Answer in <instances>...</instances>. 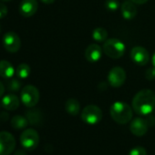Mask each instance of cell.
I'll return each mask as SVG.
<instances>
[{"mask_svg":"<svg viewBox=\"0 0 155 155\" xmlns=\"http://www.w3.org/2000/svg\"><path fill=\"white\" fill-rule=\"evenodd\" d=\"M132 109L141 116L150 114L155 109V93L148 89L140 91L132 100Z\"/></svg>","mask_w":155,"mask_h":155,"instance_id":"6da1fadb","label":"cell"},{"mask_svg":"<svg viewBox=\"0 0 155 155\" xmlns=\"http://www.w3.org/2000/svg\"><path fill=\"white\" fill-rule=\"evenodd\" d=\"M110 113L114 121L119 124H126L132 119V109L122 101L114 102L110 109Z\"/></svg>","mask_w":155,"mask_h":155,"instance_id":"7a4b0ae2","label":"cell"},{"mask_svg":"<svg viewBox=\"0 0 155 155\" xmlns=\"http://www.w3.org/2000/svg\"><path fill=\"white\" fill-rule=\"evenodd\" d=\"M103 52L110 58L117 59L123 56L126 48L122 41L118 38H110L104 42Z\"/></svg>","mask_w":155,"mask_h":155,"instance_id":"3957f363","label":"cell"},{"mask_svg":"<svg viewBox=\"0 0 155 155\" xmlns=\"http://www.w3.org/2000/svg\"><path fill=\"white\" fill-rule=\"evenodd\" d=\"M20 100L28 108L35 107L39 101V91L33 85H27L21 90Z\"/></svg>","mask_w":155,"mask_h":155,"instance_id":"277c9868","label":"cell"},{"mask_svg":"<svg viewBox=\"0 0 155 155\" xmlns=\"http://www.w3.org/2000/svg\"><path fill=\"white\" fill-rule=\"evenodd\" d=\"M22 147L27 150H34L39 143V135L34 129H26L19 138Z\"/></svg>","mask_w":155,"mask_h":155,"instance_id":"5b68a950","label":"cell"},{"mask_svg":"<svg viewBox=\"0 0 155 155\" xmlns=\"http://www.w3.org/2000/svg\"><path fill=\"white\" fill-rule=\"evenodd\" d=\"M102 116L101 110L96 105H88L81 111V120L89 125L98 124L101 120Z\"/></svg>","mask_w":155,"mask_h":155,"instance_id":"8992f818","label":"cell"},{"mask_svg":"<svg viewBox=\"0 0 155 155\" xmlns=\"http://www.w3.org/2000/svg\"><path fill=\"white\" fill-rule=\"evenodd\" d=\"M15 137L8 131H0V155H10L16 149Z\"/></svg>","mask_w":155,"mask_h":155,"instance_id":"52a82bcc","label":"cell"},{"mask_svg":"<svg viewBox=\"0 0 155 155\" xmlns=\"http://www.w3.org/2000/svg\"><path fill=\"white\" fill-rule=\"evenodd\" d=\"M3 46L9 53H17L21 47V40L19 36L14 31L7 32L3 37Z\"/></svg>","mask_w":155,"mask_h":155,"instance_id":"ba28073f","label":"cell"},{"mask_svg":"<svg viewBox=\"0 0 155 155\" xmlns=\"http://www.w3.org/2000/svg\"><path fill=\"white\" fill-rule=\"evenodd\" d=\"M108 81L113 88L121 87L126 81V71L121 67L112 68L108 75Z\"/></svg>","mask_w":155,"mask_h":155,"instance_id":"9c48e42d","label":"cell"},{"mask_svg":"<svg viewBox=\"0 0 155 155\" xmlns=\"http://www.w3.org/2000/svg\"><path fill=\"white\" fill-rule=\"evenodd\" d=\"M148 129L149 123L147 120H144L143 118H135L130 124V132L137 137H141L145 135L148 131Z\"/></svg>","mask_w":155,"mask_h":155,"instance_id":"30bf717a","label":"cell"},{"mask_svg":"<svg viewBox=\"0 0 155 155\" xmlns=\"http://www.w3.org/2000/svg\"><path fill=\"white\" fill-rule=\"evenodd\" d=\"M131 59L139 66H145L150 60V55L147 49L142 47H134L130 51Z\"/></svg>","mask_w":155,"mask_h":155,"instance_id":"8fae6325","label":"cell"},{"mask_svg":"<svg viewBox=\"0 0 155 155\" xmlns=\"http://www.w3.org/2000/svg\"><path fill=\"white\" fill-rule=\"evenodd\" d=\"M38 8L37 0H23L19 5V13L25 18H30L36 14Z\"/></svg>","mask_w":155,"mask_h":155,"instance_id":"7c38bea8","label":"cell"},{"mask_svg":"<svg viewBox=\"0 0 155 155\" xmlns=\"http://www.w3.org/2000/svg\"><path fill=\"white\" fill-rule=\"evenodd\" d=\"M103 53V48L97 44H91L85 51V57L90 62H97L99 61Z\"/></svg>","mask_w":155,"mask_h":155,"instance_id":"4fadbf2b","label":"cell"},{"mask_svg":"<svg viewBox=\"0 0 155 155\" xmlns=\"http://www.w3.org/2000/svg\"><path fill=\"white\" fill-rule=\"evenodd\" d=\"M1 104L2 107L7 110H16L19 107L20 101L15 94H8L2 98Z\"/></svg>","mask_w":155,"mask_h":155,"instance_id":"5bb4252c","label":"cell"},{"mask_svg":"<svg viewBox=\"0 0 155 155\" xmlns=\"http://www.w3.org/2000/svg\"><path fill=\"white\" fill-rule=\"evenodd\" d=\"M121 15L125 19H132L137 15V8L135 6V3H133L130 0L124 1L120 7Z\"/></svg>","mask_w":155,"mask_h":155,"instance_id":"9a60e30c","label":"cell"},{"mask_svg":"<svg viewBox=\"0 0 155 155\" xmlns=\"http://www.w3.org/2000/svg\"><path fill=\"white\" fill-rule=\"evenodd\" d=\"M15 74L13 65L8 60H0V77L3 79H10Z\"/></svg>","mask_w":155,"mask_h":155,"instance_id":"2e32d148","label":"cell"},{"mask_svg":"<svg viewBox=\"0 0 155 155\" xmlns=\"http://www.w3.org/2000/svg\"><path fill=\"white\" fill-rule=\"evenodd\" d=\"M65 110L71 116H76V115L79 114L80 111H81V104L76 99H73V98L68 99L66 101Z\"/></svg>","mask_w":155,"mask_h":155,"instance_id":"e0dca14e","label":"cell"},{"mask_svg":"<svg viewBox=\"0 0 155 155\" xmlns=\"http://www.w3.org/2000/svg\"><path fill=\"white\" fill-rule=\"evenodd\" d=\"M26 117L28 122L32 125H39L42 122V113L39 110L34 109L28 110Z\"/></svg>","mask_w":155,"mask_h":155,"instance_id":"ac0fdd59","label":"cell"},{"mask_svg":"<svg viewBox=\"0 0 155 155\" xmlns=\"http://www.w3.org/2000/svg\"><path fill=\"white\" fill-rule=\"evenodd\" d=\"M28 120L27 119V117L21 116V115H15L12 120H11V126L15 129V130H23L26 129L27 126L28 125Z\"/></svg>","mask_w":155,"mask_h":155,"instance_id":"d6986e66","label":"cell"},{"mask_svg":"<svg viewBox=\"0 0 155 155\" xmlns=\"http://www.w3.org/2000/svg\"><path fill=\"white\" fill-rule=\"evenodd\" d=\"M30 72H31L30 67L26 63H22V64L18 65L16 69L17 76L19 78V79H22V80L27 79V78L30 75Z\"/></svg>","mask_w":155,"mask_h":155,"instance_id":"ffe728a7","label":"cell"},{"mask_svg":"<svg viewBox=\"0 0 155 155\" xmlns=\"http://www.w3.org/2000/svg\"><path fill=\"white\" fill-rule=\"evenodd\" d=\"M92 38L98 42H105L108 38V32L103 28H97L92 32Z\"/></svg>","mask_w":155,"mask_h":155,"instance_id":"44dd1931","label":"cell"},{"mask_svg":"<svg viewBox=\"0 0 155 155\" xmlns=\"http://www.w3.org/2000/svg\"><path fill=\"white\" fill-rule=\"evenodd\" d=\"M6 87L8 91L10 92H17L21 89V82L18 79H8V81L6 83Z\"/></svg>","mask_w":155,"mask_h":155,"instance_id":"7402d4cb","label":"cell"},{"mask_svg":"<svg viewBox=\"0 0 155 155\" xmlns=\"http://www.w3.org/2000/svg\"><path fill=\"white\" fill-rule=\"evenodd\" d=\"M120 4L118 0H106L105 1V8L109 11H115L119 8Z\"/></svg>","mask_w":155,"mask_h":155,"instance_id":"603a6c76","label":"cell"},{"mask_svg":"<svg viewBox=\"0 0 155 155\" xmlns=\"http://www.w3.org/2000/svg\"><path fill=\"white\" fill-rule=\"evenodd\" d=\"M129 155H147V151L145 148L141 146H138L131 149L129 152Z\"/></svg>","mask_w":155,"mask_h":155,"instance_id":"cb8c5ba5","label":"cell"},{"mask_svg":"<svg viewBox=\"0 0 155 155\" xmlns=\"http://www.w3.org/2000/svg\"><path fill=\"white\" fill-rule=\"evenodd\" d=\"M145 78L149 81H153L155 79V67H150L146 70Z\"/></svg>","mask_w":155,"mask_h":155,"instance_id":"d4e9b609","label":"cell"},{"mask_svg":"<svg viewBox=\"0 0 155 155\" xmlns=\"http://www.w3.org/2000/svg\"><path fill=\"white\" fill-rule=\"evenodd\" d=\"M8 15V8L5 4L0 2V19L6 18Z\"/></svg>","mask_w":155,"mask_h":155,"instance_id":"484cf974","label":"cell"},{"mask_svg":"<svg viewBox=\"0 0 155 155\" xmlns=\"http://www.w3.org/2000/svg\"><path fill=\"white\" fill-rule=\"evenodd\" d=\"M26 150H25V149L18 150H16V151L14 152V155H28V153H27Z\"/></svg>","mask_w":155,"mask_h":155,"instance_id":"4316f807","label":"cell"},{"mask_svg":"<svg viewBox=\"0 0 155 155\" xmlns=\"http://www.w3.org/2000/svg\"><path fill=\"white\" fill-rule=\"evenodd\" d=\"M4 93H5V86L1 81H0V98L4 95Z\"/></svg>","mask_w":155,"mask_h":155,"instance_id":"83f0119b","label":"cell"},{"mask_svg":"<svg viewBox=\"0 0 155 155\" xmlns=\"http://www.w3.org/2000/svg\"><path fill=\"white\" fill-rule=\"evenodd\" d=\"M130 1H132L133 3L137 5H142V4H145L147 1H149V0H130Z\"/></svg>","mask_w":155,"mask_h":155,"instance_id":"f1b7e54d","label":"cell"},{"mask_svg":"<svg viewBox=\"0 0 155 155\" xmlns=\"http://www.w3.org/2000/svg\"><path fill=\"white\" fill-rule=\"evenodd\" d=\"M0 119H1L2 120H8V114L7 112H2L1 114H0Z\"/></svg>","mask_w":155,"mask_h":155,"instance_id":"f546056e","label":"cell"},{"mask_svg":"<svg viewBox=\"0 0 155 155\" xmlns=\"http://www.w3.org/2000/svg\"><path fill=\"white\" fill-rule=\"evenodd\" d=\"M40 1L44 4H47V5H50V4H53L56 0H40Z\"/></svg>","mask_w":155,"mask_h":155,"instance_id":"4dcf8cb0","label":"cell"},{"mask_svg":"<svg viewBox=\"0 0 155 155\" xmlns=\"http://www.w3.org/2000/svg\"><path fill=\"white\" fill-rule=\"evenodd\" d=\"M151 63H152V65L155 67V52L153 53V55H152V58H151Z\"/></svg>","mask_w":155,"mask_h":155,"instance_id":"1f68e13d","label":"cell"},{"mask_svg":"<svg viewBox=\"0 0 155 155\" xmlns=\"http://www.w3.org/2000/svg\"><path fill=\"white\" fill-rule=\"evenodd\" d=\"M0 1H2V2H9V1H11V0H0Z\"/></svg>","mask_w":155,"mask_h":155,"instance_id":"d6a6232c","label":"cell"},{"mask_svg":"<svg viewBox=\"0 0 155 155\" xmlns=\"http://www.w3.org/2000/svg\"><path fill=\"white\" fill-rule=\"evenodd\" d=\"M0 31H1V27H0Z\"/></svg>","mask_w":155,"mask_h":155,"instance_id":"836d02e7","label":"cell"}]
</instances>
